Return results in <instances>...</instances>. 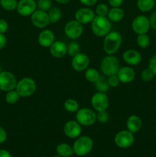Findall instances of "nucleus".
Instances as JSON below:
<instances>
[{
  "label": "nucleus",
  "mask_w": 156,
  "mask_h": 157,
  "mask_svg": "<svg viewBox=\"0 0 156 157\" xmlns=\"http://www.w3.org/2000/svg\"><path fill=\"white\" fill-rule=\"evenodd\" d=\"M122 43V37L117 31H111L103 39V50L106 55H115L120 48Z\"/></svg>",
  "instance_id": "nucleus-1"
},
{
  "label": "nucleus",
  "mask_w": 156,
  "mask_h": 157,
  "mask_svg": "<svg viewBox=\"0 0 156 157\" xmlns=\"http://www.w3.org/2000/svg\"><path fill=\"white\" fill-rule=\"evenodd\" d=\"M91 29L94 35L99 38H104L111 32L112 22L107 17L96 15L90 23Z\"/></svg>",
  "instance_id": "nucleus-2"
},
{
  "label": "nucleus",
  "mask_w": 156,
  "mask_h": 157,
  "mask_svg": "<svg viewBox=\"0 0 156 157\" xmlns=\"http://www.w3.org/2000/svg\"><path fill=\"white\" fill-rule=\"evenodd\" d=\"M73 153L78 156H84L92 151L93 148V141L88 136H80L75 139L73 146Z\"/></svg>",
  "instance_id": "nucleus-3"
},
{
  "label": "nucleus",
  "mask_w": 156,
  "mask_h": 157,
  "mask_svg": "<svg viewBox=\"0 0 156 157\" xmlns=\"http://www.w3.org/2000/svg\"><path fill=\"white\" fill-rule=\"evenodd\" d=\"M99 67L102 75L109 77L117 75L120 68V64L118 58L114 55H107L101 61Z\"/></svg>",
  "instance_id": "nucleus-4"
},
{
  "label": "nucleus",
  "mask_w": 156,
  "mask_h": 157,
  "mask_svg": "<svg viewBox=\"0 0 156 157\" xmlns=\"http://www.w3.org/2000/svg\"><path fill=\"white\" fill-rule=\"evenodd\" d=\"M15 90L19 94L21 98H29L36 91L37 84L33 78L25 77L17 82Z\"/></svg>",
  "instance_id": "nucleus-5"
},
{
  "label": "nucleus",
  "mask_w": 156,
  "mask_h": 157,
  "mask_svg": "<svg viewBox=\"0 0 156 157\" xmlns=\"http://www.w3.org/2000/svg\"><path fill=\"white\" fill-rule=\"evenodd\" d=\"M76 121L84 127H90L96 122V113L89 107H82L76 112Z\"/></svg>",
  "instance_id": "nucleus-6"
},
{
  "label": "nucleus",
  "mask_w": 156,
  "mask_h": 157,
  "mask_svg": "<svg viewBox=\"0 0 156 157\" xmlns=\"http://www.w3.org/2000/svg\"><path fill=\"white\" fill-rule=\"evenodd\" d=\"M64 32L69 39L75 41L80 38L84 33V25L76 20H70L64 25Z\"/></svg>",
  "instance_id": "nucleus-7"
},
{
  "label": "nucleus",
  "mask_w": 156,
  "mask_h": 157,
  "mask_svg": "<svg viewBox=\"0 0 156 157\" xmlns=\"http://www.w3.org/2000/svg\"><path fill=\"white\" fill-rule=\"evenodd\" d=\"M135 141L134 133L128 130L119 131L114 137L115 144L121 149H127L133 145Z\"/></svg>",
  "instance_id": "nucleus-8"
},
{
  "label": "nucleus",
  "mask_w": 156,
  "mask_h": 157,
  "mask_svg": "<svg viewBox=\"0 0 156 157\" xmlns=\"http://www.w3.org/2000/svg\"><path fill=\"white\" fill-rule=\"evenodd\" d=\"M151 29L149 18L146 15H137L132 21V29L137 35L147 34Z\"/></svg>",
  "instance_id": "nucleus-9"
},
{
  "label": "nucleus",
  "mask_w": 156,
  "mask_h": 157,
  "mask_svg": "<svg viewBox=\"0 0 156 157\" xmlns=\"http://www.w3.org/2000/svg\"><path fill=\"white\" fill-rule=\"evenodd\" d=\"M17 79L15 75L8 71H2L0 73V90L8 92L15 90L17 84Z\"/></svg>",
  "instance_id": "nucleus-10"
},
{
  "label": "nucleus",
  "mask_w": 156,
  "mask_h": 157,
  "mask_svg": "<svg viewBox=\"0 0 156 157\" xmlns=\"http://www.w3.org/2000/svg\"><path fill=\"white\" fill-rule=\"evenodd\" d=\"M110 104L106 93L96 91L91 98V105L95 111L99 112L106 110Z\"/></svg>",
  "instance_id": "nucleus-11"
},
{
  "label": "nucleus",
  "mask_w": 156,
  "mask_h": 157,
  "mask_svg": "<svg viewBox=\"0 0 156 157\" xmlns=\"http://www.w3.org/2000/svg\"><path fill=\"white\" fill-rule=\"evenodd\" d=\"M30 17L32 25L38 29H44L50 24L47 12L37 9Z\"/></svg>",
  "instance_id": "nucleus-12"
},
{
  "label": "nucleus",
  "mask_w": 156,
  "mask_h": 157,
  "mask_svg": "<svg viewBox=\"0 0 156 157\" xmlns=\"http://www.w3.org/2000/svg\"><path fill=\"white\" fill-rule=\"evenodd\" d=\"M82 126L75 120H70L64 124L63 131L64 135L70 139H76L81 136Z\"/></svg>",
  "instance_id": "nucleus-13"
},
{
  "label": "nucleus",
  "mask_w": 156,
  "mask_h": 157,
  "mask_svg": "<svg viewBox=\"0 0 156 157\" xmlns=\"http://www.w3.org/2000/svg\"><path fill=\"white\" fill-rule=\"evenodd\" d=\"M90 62V58L87 54L79 52L75 56L72 57L71 66L76 71L82 72L88 68Z\"/></svg>",
  "instance_id": "nucleus-14"
},
{
  "label": "nucleus",
  "mask_w": 156,
  "mask_h": 157,
  "mask_svg": "<svg viewBox=\"0 0 156 157\" xmlns=\"http://www.w3.org/2000/svg\"><path fill=\"white\" fill-rule=\"evenodd\" d=\"M95 16H96L95 12L93 9H90V7L80 8L74 14L75 20L81 23L83 25L90 24Z\"/></svg>",
  "instance_id": "nucleus-15"
},
{
  "label": "nucleus",
  "mask_w": 156,
  "mask_h": 157,
  "mask_svg": "<svg viewBox=\"0 0 156 157\" xmlns=\"http://www.w3.org/2000/svg\"><path fill=\"white\" fill-rule=\"evenodd\" d=\"M37 8V2L35 0H19L18 2L16 11L21 16H31Z\"/></svg>",
  "instance_id": "nucleus-16"
},
{
  "label": "nucleus",
  "mask_w": 156,
  "mask_h": 157,
  "mask_svg": "<svg viewBox=\"0 0 156 157\" xmlns=\"http://www.w3.org/2000/svg\"><path fill=\"white\" fill-rule=\"evenodd\" d=\"M122 60L128 66H137L142 62V56L135 49H128L122 53Z\"/></svg>",
  "instance_id": "nucleus-17"
},
{
  "label": "nucleus",
  "mask_w": 156,
  "mask_h": 157,
  "mask_svg": "<svg viewBox=\"0 0 156 157\" xmlns=\"http://www.w3.org/2000/svg\"><path fill=\"white\" fill-rule=\"evenodd\" d=\"M120 83L122 84H129L136 77V72L131 66H123L120 67L117 75Z\"/></svg>",
  "instance_id": "nucleus-18"
},
{
  "label": "nucleus",
  "mask_w": 156,
  "mask_h": 157,
  "mask_svg": "<svg viewBox=\"0 0 156 157\" xmlns=\"http://www.w3.org/2000/svg\"><path fill=\"white\" fill-rule=\"evenodd\" d=\"M55 41V35L50 29H44L39 33L38 42L43 48H50Z\"/></svg>",
  "instance_id": "nucleus-19"
},
{
  "label": "nucleus",
  "mask_w": 156,
  "mask_h": 157,
  "mask_svg": "<svg viewBox=\"0 0 156 157\" xmlns=\"http://www.w3.org/2000/svg\"><path fill=\"white\" fill-rule=\"evenodd\" d=\"M51 56L56 58H61L67 55V44L61 41H55L49 48Z\"/></svg>",
  "instance_id": "nucleus-20"
},
{
  "label": "nucleus",
  "mask_w": 156,
  "mask_h": 157,
  "mask_svg": "<svg viewBox=\"0 0 156 157\" xmlns=\"http://www.w3.org/2000/svg\"><path fill=\"white\" fill-rule=\"evenodd\" d=\"M126 128L132 133H136L141 130L142 127V119L137 115H131L127 118Z\"/></svg>",
  "instance_id": "nucleus-21"
},
{
  "label": "nucleus",
  "mask_w": 156,
  "mask_h": 157,
  "mask_svg": "<svg viewBox=\"0 0 156 157\" xmlns=\"http://www.w3.org/2000/svg\"><path fill=\"white\" fill-rule=\"evenodd\" d=\"M106 17L111 22H119L125 17V12L121 7H111Z\"/></svg>",
  "instance_id": "nucleus-22"
},
{
  "label": "nucleus",
  "mask_w": 156,
  "mask_h": 157,
  "mask_svg": "<svg viewBox=\"0 0 156 157\" xmlns=\"http://www.w3.org/2000/svg\"><path fill=\"white\" fill-rule=\"evenodd\" d=\"M96 90L99 92L106 93L110 89V84L108 82V78L105 75H100L99 78L93 83Z\"/></svg>",
  "instance_id": "nucleus-23"
},
{
  "label": "nucleus",
  "mask_w": 156,
  "mask_h": 157,
  "mask_svg": "<svg viewBox=\"0 0 156 157\" xmlns=\"http://www.w3.org/2000/svg\"><path fill=\"white\" fill-rule=\"evenodd\" d=\"M56 152L58 155L62 157H70L74 154L73 147L66 143L58 144L56 147Z\"/></svg>",
  "instance_id": "nucleus-24"
},
{
  "label": "nucleus",
  "mask_w": 156,
  "mask_h": 157,
  "mask_svg": "<svg viewBox=\"0 0 156 157\" xmlns=\"http://www.w3.org/2000/svg\"><path fill=\"white\" fill-rule=\"evenodd\" d=\"M155 0H137L136 2V6L139 10L143 13L152 10L155 6Z\"/></svg>",
  "instance_id": "nucleus-25"
},
{
  "label": "nucleus",
  "mask_w": 156,
  "mask_h": 157,
  "mask_svg": "<svg viewBox=\"0 0 156 157\" xmlns=\"http://www.w3.org/2000/svg\"><path fill=\"white\" fill-rule=\"evenodd\" d=\"M48 14L49 19H50V24H55L58 21L61 20V17H62V12L60 8L57 7V6H54L51 7V9L47 12Z\"/></svg>",
  "instance_id": "nucleus-26"
},
{
  "label": "nucleus",
  "mask_w": 156,
  "mask_h": 157,
  "mask_svg": "<svg viewBox=\"0 0 156 157\" xmlns=\"http://www.w3.org/2000/svg\"><path fill=\"white\" fill-rule=\"evenodd\" d=\"M100 76L99 72L93 67H88L84 71V77L86 80L90 83H94Z\"/></svg>",
  "instance_id": "nucleus-27"
},
{
  "label": "nucleus",
  "mask_w": 156,
  "mask_h": 157,
  "mask_svg": "<svg viewBox=\"0 0 156 157\" xmlns=\"http://www.w3.org/2000/svg\"><path fill=\"white\" fill-rule=\"evenodd\" d=\"M64 108L69 113H76L80 109V105L76 100L68 98L64 102Z\"/></svg>",
  "instance_id": "nucleus-28"
},
{
  "label": "nucleus",
  "mask_w": 156,
  "mask_h": 157,
  "mask_svg": "<svg viewBox=\"0 0 156 157\" xmlns=\"http://www.w3.org/2000/svg\"><path fill=\"white\" fill-rule=\"evenodd\" d=\"M20 95L17 92V90H12L6 92V97H5V100L6 102L9 104H15L20 99Z\"/></svg>",
  "instance_id": "nucleus-29"
},
{
  "label": "nucleus",
  "mask_w": 156,
  "mask_h": 157,
  "mask_svg": "<svg viewBox=\"0 0 156 157\" xmlns=\"http://www.w3.org/2000/svg\"><path fill=\"white\" fill-rule=\"evenodd\" d=\"M150 37L147 34H140L137 35L136 43L137 45L141 48H146L150 44Z\"/></svg>",
  "instance_id": "nucleus-30"
},
{
  "label": "nucleus",
  "mask_w": 156,
  "mask_h": 157,
  "mask_svg": "<svg viewBox=\"0 0 156 157\" xmlns=\"http://www.w3.org/2000/svg\"><path fill=\"white\" fill-rule=\"evenodd\" d=\"M1 7L7 12H12L16 10L18 6L17 0H0Z\"/></svg>",
  "instance_id": "nucleus-31"
},
{
  "label": "nucleus",
  "mask_w": 156,
  "mask_h": 157,
  "mask_svg": "<svg viewBox=\"0 0 156 157\" xmlns=\"http://www.w3.org/2000/svg\"><path fill=\"white\" fill-rule=\"evenodd\" d=\"M80 51V46L76 41H72L67 45V55L69 56L73 57L78 54Z\"/></svg>",
  "instance_id": "nucleus-32"
},
{
  "label": "nucleus",
  "mask_w": 156,
  "mask_h": 157,
  "mask_svg": "<svg viewBox=\"0 0 156 157\" xmlns=\"http://www.w3.org/2000/svg\"><path fill=\"white\" fill-rule=\"evenodd\" d=\"M109 10V6L106 3H99V4L96 5V8H95V14L98 16H107Z\"/></svg>",
  "instance_id": "nucleus-33"
},
{
  "label": "nucleus",
  "mask_w": 156,
  "mask_h": 157,
  "mask_svg": "<svg viewBox=\"0 0 156 157\" xmlns=\"http://www.w3.org/2000/svg\"><path fill=\"white\" fill-rule=\"evenodd\" d=\"M52 7L51 0H38L37 1V8L40 10L48 12Z\"/></svg>",
  "instance_id": "nucleus-34"
},
{
  "label": "nucleus",
  "mask_w": 156,
  "mask_h": 157,
  "mask_svg": "<svg viewBox=\"0 0 156 157\" xmlns=\"http://www.w3.org/2000/svg\"><path fill=\"white\" fill-rule=\"evenodd\" d=\"M141 79L142 80L145 82H148V81H151V80H153L154 78V75L152 71H151V69L149 67H147L145 68L141 73Z\"/></svg>",
  "instance_id": "nucleus-35"
},
{
  "label": "nucleus",
  "mask_w": 156,
  "mask_h": 157,
  "mask_svg": "<svg viewBox=\"0 0 156 157\" xmlns=\"http://www.w3.org/2000/svg\"><path fill=\"white\" fill-rule=\"evenodd\" d=\"M109 119H110V116L106 110L97 112L96 113V121L101 124H106L109 121Z\"/></svg>",
  "instance_id": "nucleus-36"
},
{
  "label": "nucleus",
  "mask_w": 156,
  "mask_h": 157,
  "mask_svg": "<svg viewBox=\"0 0 156 157\" xmlns=\"http://www.w3.org/2000/svg\"><path fill=\"white\" fill-rule=\"evenodd\" d=\"M107 78H108V82L110 87H117L120 84L119 78L116 75H111V76H109Z\"/></svg>",
  "instance_id": "nucleus-37"
},
{
  "label": "nucleus",
  "mask_w": 156,
  "mask_h": 157,
  "mask_svg": "<svg viewBox=\"0 0 156 157\" xmlns=\"http://www.w3.org/2000/svg\"><path fill=\"white\" fill-rule=\"evenodd\" d=\"M148 67L154 73V76H156V55H153L148 61Z\"/></svg>",
  "instance_id": "nucleus-38"
},
{
  "label": "nucleus",
  "mask_w": 156,
  "mask_h": 157,
  "mask_svg": "<svg viewBox=\"0 0 156 157\" xmlns=\"http://www.w3.org/2000/svg\"><path fill=\"white\" fill-rule=\"evenodd\" d=\"M9 29V23L6 20L0 18V33L6 34Z\"/></svg>",
  "instance_id": "nucleus-39"
},
{
  "label": "nucleus",
  "mask_w": 156,
  "mask_h": 157,
  "mask_svg": "<svg viewBox=\"0 0 156 157\" xmlns=\"http://www.w3.org/2000/svg\"><path fill=\"white\" fill-rule=\"evenodd\" d=\"M149 21L151 29L156 30V10L151 14L149 17Z\"/></svg>",
  "instance_id": "nucleus-40"
},
{
  "label": "nucleus",
  "mask_w": 156,
  "mask_h": 157,
  "mask_svg": "<svg viewBox=\"0 0 156 157\" xmlns=\"http://www.w3.org/2000/svg\"><path fill=\"white\" fill-rule=\"evenodd\" d=\"M79 1L85 7H91L97 3L98 0H79Z\"/></svg>",
  "instance_id": "nucleus-41"
},
{
  "label": "nucleus",
  "mask_w": 156,
  "mask_h": 157,
  "mask_svg": "<svg viewBox=\"0 0 156 157\" xmlns=\"http://www.w3.org/2000/svg\"><path fill=\"white\" fill-rule=\"evenodd\" d=\"M7 140V132L0 126V144H2Z\"/></svg>",
  "instance_id": "nucleus-42"
},
{
  "label": "nucleus",
  "mask_w": 156,
  "mask_h": 157,
  "mask_svg": "<svg viewBox=\"0 0 156 157\" xmlns=\"http://www.w3.org/2000/svg\"><path fill=\"white\" fill-rule=\"evenodd\" d=\"M124 0H108V3L111 7H121Z\"/></svg>",
  "instance_id": "nucleus-43"
},
{
  "label": "nucleus",
  "mask_w": 156,
  "mask_h": 157,
  "mask_svg": "<svg viewBox=\"0 0 156 157\" xmlns=\"http://www.w3.org/2000/svg\"><path fill=\"white\" fill-rule=\"evenodd\" d=\"M7 43V38L5 34L0 33V50L4 48Z\"/></svg>",
  "instance_id": "nucleus-44"
},
{
  "label": "nucleus",
  "mask_w": 156,
  "mask_h": 157,
  "mask_svg": "<svg viewBox=\"0 0 156 157\" xmlns=\"http://www.w3.org/2000/svg\"><path fill=\"white\" fill-rule=\"evenodd\" d=\"M0 157H12V155L8 150L1 149L0 150Z\"/></svg>",
  "instance_id": "nucleus-45"
},
{
  "label": "nucleus",
  "mask_w": 156,
  "mask_h": 157,
  "mask_svg": "<svg viewBox=\"0 0 156 157\" xmlns=\"http://www.w3.org/2000/svg\"><path fill=\"white\" fill-rule=\"evenodd\" d=\"M56 2L59 3V4H61V5H65V4H67V3H69L70 2V0H54Z\"/></svg>",
  "instance_id": "nucleus-46"
},
{
  "label": "nucleus",
  "mask_w": 156,
  "mask_h": 157,
  "mask_svg": "<svg viewBox=\"0 0 156 157\" xmlns=\"http://www.w3.org/2000/svg\"><path fill=\"white\" fill-rule=\"evenodd\" d=\"M52 157H62V156H59V155H56V156H52Z\"/></svg>",
  "instance_id": "nucleus-47"
},
{
  "label": "nucleus",
  "mask_w": 156,
  "mask_h": 157,
  "mask_svg": "<svg viewBox=\"0 0 156 157\" xmlns=\"http://www.w3.org/2000/svg\"><path fill=\"white\" fill-rule=\"evenodd\" d=\"M2 71V67H1V66H0V73H1Z\"/></svg>",
  "instance_id": "nucleus-48"
},
{
  "label": "nucleus",
  "mask_w": 156,
  "mask_h": 157,
  "mask_svg": "<svg viewBox=\"0 0 156 157\" xmlns=\"http://www.w3.org/2000/svg\"><path fill=\"white\" fill-rule=\"evenodd\" d=\"M0 7H1V4H0Z\"/></svg>",
  "instance_id": "nucleus-49"
},
{
  "label": "nucleus",
  "mask_w": 156,
  "mask_h": 157,
  "mask_svg": "<svg viewBox=\"0 0 156 157\" xmlns=\"http://www.w3.org/2000/svg\"><path fill=\"white\" fill-rule=\"evenodd\" d=\"M41 157H44V156H41Z\"/></svg>",
  "instance_id": "nucleus-50"
},
{
  "label": "nucleus",
  "mask_w": 156,
  "mask_h": 157,
  "mask_svg": "<svg viewBox=\"0 0 156 157\" xmlns=\"http://www.w3.org/2000/svg\"><path fill=\"white\" fill-rule=\"evenodd\" d=\"M0 91H1V90H0Z\"/></svg>",
  "instance_id": "nucleus-51"
}]
</instances>
